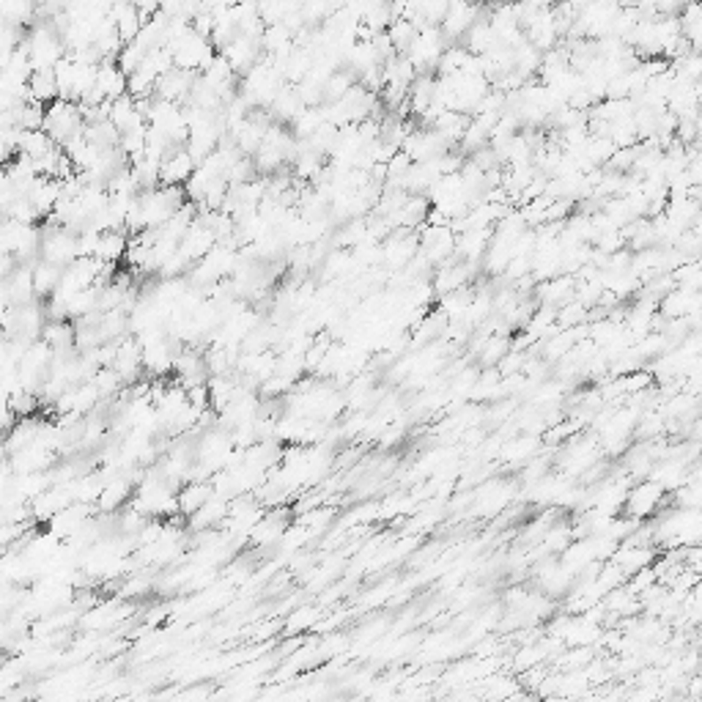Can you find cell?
Masks as SVG:
<instances>
[{
    "mask_svg": "<svg viewBox=\"0 0 702 702\" xmlns=\"http://www.w3.org/2000/svg\"><path fill=\"white\" fill-rule=\"evenodd\" d=\"M129 231H104L102 234V242H99V250H96V258L104 261V264H119L127 258L129 252Z\"/></svg>",
    "mask_w": 702,
    "mask_h": 702,
    "instance_id": "obj_17",
    "label": "cell"
},
{
    "mask_svg": "<svg viewBox=\"0 0 702 702\" xmlns=\"http://www.w3.org/2000/svg\"><path fill=\"white\" fill-rule=\"evenodd\" d=\"M27 96L42 104H52L55 99H61L58 94V82H55V72H34L27 80Z\"/></svg>",
    "mask_w": 702,
    "mask_h": 702,
    "instance_id": "obj_20",
    "label": "cell"
},
{
    "mask_svg": "<svg viewBox=\"0 0 702 702\" xmlns=\"http://www.w3.org/2000/svg\"><path fill=\"white\" fill-rule=\"evenodd\" d=\"M77 258H80L77 234L64 228V226H52V222H47L44 231H42V261H50L55 266L66 269Z\"/></svg>",
    "mask_w": 702,
    "mask_h": 702,
    "instance_id": "obj_3",
    "label": "cell"
},
{
    "mask_svg": "<svg viewBox=\"0 0 702 702\" xmlns=\"http://www.w3.org/2000/svg\"><path fill=\"white\" fill-rule=\"evenodd\" d=\"M99 508H94V505L89 502H72L69 508H64L61 513H55L50 521H47V529L52 532V536H58L61 541H69L74 532L86 524Z\"/></svg>",
    "mask_w": 702,
    "mask_h": 702,
    "instance_id": "obj_6",
    "label": "cell"
},
{
    "mask_svg": "<svg viewBox=\"0 0 702 702\" xmlns=\"http://www.w3.org/2000/svg\"><path fill=\"white\" fill-rule=\"evenodd\" d=\"M44 129L50 132L55 143L66 146L72 137L86 132V119H82V113H80V104L69 102V99H55L52 104H47Z\"/></svg>",
    "mask_w": 702,
    "mask_h": 702,
    "instance_id": "obj_2",
    "label": "cell"
},
{
    "mask_svg": "<svg viewBox=\"0 0 702 702\" xmlns=\"http://www.w3.org/2000/svg\"><path fill=\"white\" fill-rule=\"evenodd\" d=\"M228 508H231V499L222 497V494H214L209 502H204L198 511L192 516H187V527L192 532H212V529H222L228 519Z\"/></svg>",
    "mask_w": 702,
    "mask_h": 702,
    "instance_id": "obj_7",
    "label": "cell"
},
{
    "mask_svg": "<svg viewBox=\"0 0 702 702\" xmlns=\"http://www.w3.org/2000/svg\"><path fill=\"white\" fill-rule=\"evenodd\" d=\"M481 19V6L477 4H453L451 12H447V17L442 19V34L447 42H461L467 34H469V27Z\"/></svg>",
    "mask_w": 702,
    "mask_h": 702,
    "instance_id": "obj_9",
    "label": "cell"
},
{
    "mask_svg": "<svg viewBox=\"0 0 702 702\" xmlns=\"http://www.w3.org/2000/svg\"><path fill=\"white\" fill-rule=\"evenodd\" d=\"M61 277H64V269L55 266L50 261H36L34 264V286H36V297L39 299H47L55 294V289L61 286Z\"/></svg>",
    "mask_w": 702,
    "mask_h": 702,
    "instance_id": "obj_19",
    "label": "cell"
},
{
    "mask_svg": "<svg viewBox=\"0 0 702 702\" xmlns=\"http://www.w3.org/2000/svg\"><path fill=\"white\" fill-rule=\"evenodd\" d=\"M571 286H574L571 280H568V277H563V280H554V283H546L541 294H544V299H546V302L568 299V297H571V291H574Z\"/></svg>",
    "mask_w": 702,
    "mask_h": 702,
    "instance_id": "obj_26",
    "label": "cell"
},
{
    "mask_svg": "<svg viewBox=\"0 0 702 702\" xmlns=\"http://www.w3.org/2000/svg\"><path fill=\"white\" fill-rule=\"evenodd\" d=\"M55 146H58V143H55V140L50 137L47 129H22V137H19V154L31 157L34 162L42 159V157H47Z\"/></svg>",
    "mask_w": 702,
    "mask_h": 702,
    "instance_id": "obj_18",
    "label": "cell"
},
{
    "mask_svg": "<svg viewBox=\"0 0 702 702\" xmlns=\"http://www.w3.org/2000/svg\"><path fill=\"white\" fill-rule=\"evenodd\" d=\"M195 72H187V69H179L174 66L171 72H165L159 80H157V89H154V96L159 99H171V102H179L184 104L192 94V86H195Z\"/></svg>",
    "mask_w": 702,
    "mask_h": 702,
    "instance_id": "obj_11",
    "label": "cell"
},
{
    "mask_svg": "<svg viewBox=\"0 0 702 702\" xmlns=\"http://www.w3.org/2000/svg\"><path fill=\"white\" fill-rule=\"evenodd\" d=\"M305 107H307V104L302 102L297 86H291V82H289V86H286L283 91H280V96L272 102L269 110H272V119H277L280 124H291V121L302 113Z\"/></svg>",
    "mask_w": 702,
    "mask_h": 702,
    "instance_id": "obj_16",
    "label": "cell"
},
{
    "mask_svg": "<svg viewBox=\"0 0 702 702\" xmlns=\"http://www.w3.org/2000/svg\"><path fill=\"white\" fill-rule=\"evenodd\" d=\"M110 19L116 22V27H119V34H121V39L129 44V42H135L137 39V34L143 31V25H146V17H143V12H140L132 0H127V4H116L113 6V12L107 14Z\"/></svg>",
    "mask_w": 702,
    "mask_h": 702,
    "instance_id": "obj_14",
    "label": "cell"
},
{
    "mask_svg": "<svg viewBox=\"0 0 702 702\" xmlns=\"http://www.w3.org/2000/svg\"><path fill=\"white\" fill-rule=\"evenodd\" d=\"M44 426L47 423H44V420H39L36 414L34 417H19L14 423V428L6 431V459L19 453V451H25V447L36 444L42 439V434H44Z\"/></svg>",
    "mask_w": 702,
    "mask_h": 702,
    "instance_id": "obj_12",
    "label": "cell"
},
{
    "mask_svg": "<svg viewBox=\"0 0 702 702\" xmlns=\"http://www.w3.org/2000/svg\"><path fill=\"white\" fill-rule=\"evenodd\" d=\"M96 384V390L102 392V401H107L110 396H116V392H121L127 387V382L121 379V374L110 365V368H99L91 379Z\"/></svg>",
    "mask_w": 702,
    "mask_h": 702,
    "instance_id": "obj_22",
    "label": "cell"
},
{
    "mask_svg": "<svg viewBox=\"0 0 702 702\" xmlns=\"http://www.w3.org/2000/svg\"><path fill=\"white\" fill-rule=\"evenodd\" d=\"M34 299H39L34 286V264H19L9 277H4V307H22Z\"/></svg>",
    "mask_w": 702,
    "mask_h": 702,
    "instance_id": "obj_4",
    "label": "cell"
},
{
    "mask_svg": "<svg viewBox=\"0 0 702 702\" xmlns=\"http://www.w3.org/2000/svg\"><path fill=\"white\" fill-rule=\"evenodd\" d=\"M154 590V579L149 574H132V579H127V584L121 587V596L124 598H137V596H146Z\"/></svg>",
    "mask_w": 702,
    "mask_h": 702,
    "instance_id": "obj_25",
    "label": "cell"
},
{
    "mask_svg": "<svg viewBox=\"0 0 702 702\" xmlns=\"http://www.w3.org/2000/svg\"><path fill=\"white\" fill-rule=\"evenodd\" d=\"M0 247H4V252L17 256L19 264H36L42 258V228L27 226V222H17L12 217H4Z\"/></svg>",
    "mask_w": 702,
    "mask_h": 702,
    "instance_id": "obj_1",
    "label": "cell"
},
{
    "mask_svg": "<svg viewBox=\"0 0 702 702\" xmlns=\"http://www.w3.org/2000/svg\"><path fill=\"white\" fill-rule=\"evenodd\" d=\"M327 124V116H324V104H316V107H305L302 113L291 121V132L294 137L299 140H307L311 135L319 132V127Z\"/></svg>",
    "mask_w": 702,
    "mask_h": 702,
    "instance_id": "obj_21",
    "label": "cell"
},
{
    "mask_svg": "<svg viewBox=\"0 0 702 702\" xmlns=\"http://www.w3.org/2000/svg\"><path fill=\"white\" fill-rule=\"evenodd\" d=\"M661 497V489L656 486H636V491L631 494V513L636 516H644L653 511V505L659 502Z\"/></svg>",
    "mask_w": 702,
    "mask_h": 702,
    "instance_id": "obj_23",
    "label": "cell"
},
{
    "mask_svg": "<svg viewBox=\"0 0 702 702\" xmlns=\"http://www.w3.org/2000/svg\"><path fill=\"white\" fill-rule=\"evenodd\" d=\"M132 4L143 12V17L149 19V17H154L157 12H159V6H162V0H132Z\"/></svg>",
    "mask_w": 702,
    "mask_h": 702,
    "instance_id": "obj_27",
    "label": "cell"
},
{
    "mask_svg": "<svg viewBox=\"0 0 702 702\" xmlns=\"http://www.w3.org/2000/svg\"><path fill=\"white\" fill-rule=\"evenodd\" d=\"M286 529H289V513H286V511H269V513L256 524V529L250 532V544H252V546H258V549H269V546H274V544L283 541Z\"/></svg>",
    "mask_w": 702,
    "mask_h": 702,
    "instance_id": "obj_13",
    "label": "cell"
},
{
    "mask_svg": "<svg viewBox=\"0 0 702 702\" xmlns=\"http://www.w3.org/2000/svg\"><path fill=\"white\" fill-rule=\"evenodd\" d=\"M113 368L121 374V379L127 382V387H132L140 376L146 374V362H143V346L135 338V335H127L119 346V357L113 362Z\"/></svg>",
    "mask_w": 702,
    "mask_h": 702,
    "instance_id": "obj_8",
    "label": "cell"
},
{
    "mask_svg": "<svg viewBox=\"0 0 702 702\" xmlns=\"http://www.w3.org/2000/svg\"><path fill=\"white\" fill-rule=\"evenodd\" d=\"M319 609H297V612H291L289 614V621H286V629L291 631V634H305L307 629L311 626H316L319 623Z\"/></svg>",
    "mask_w": 702,
    "mask_h": 702,
    "instance_id": "obj_24",
    "label": "cell"
},
{
    "mask_svg": "<svg viewBox=\"0 0 702 702\" xmlns=\"http://www.w3.org/2000/svg\"><path fill=\"white\" fill-rule=\"evenodd\" d=\"M195 167H198L195 157L187 151V146H179V149H174L171 154L162 159L159 181L162 184H174V187H184L189 181V176L195 174Z\"/></svg>",
    "mask_w": 702,
    "mask_h": 702,
    "instance_id": "obj_10",
    "label": "cell"
},
{
    "mask_svg": "<svg viewBox=\"0 0 702 702\" xmlns=\"http://www.w3.org/2000/svg\"><path fill=\"white\" fill-rule=\"evenodd\" d=\"M220 52L231 61L236 74H247L266 55L261 39L258 36H247V34H239L228 47H222Z\"/></svg>",
    "mask_w": 702,
    "mask_h": 702,
    "instance_id": "obj_5",
    "label": "cell"
},
{
    "mask_svg": "<svg viewBox=\"0 0 702 702\" xmlns=\"http://www.w3.org/2000/svg\"><path fill=\"white\" fill-rule=\"evenodd\" d=\"M212 497H214L212 481H187V483H181V489H179V513L184 519L192 516Z\"/></svg>",
    "mask_w": 702,
    "mask_h": 702,
    "instance_id": "obj_15",
    "label": "cell"
}]
</instances>
